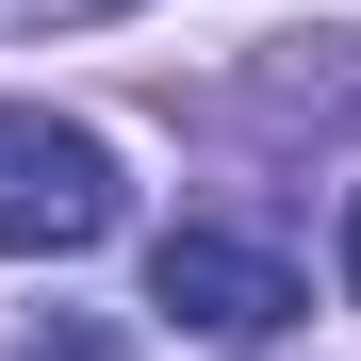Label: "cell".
<instances>
[{
  "mask_svg": "<svg viewBox=\"0 0 361 361\" xmlns=\"http://www.w3.org/2000/svg\"><path fill=\"white\" fill-rule=\"evenodd\" d=\"M132 230V180H115V148L82 132V115H0V247L17 263H82Z\"/></svg>",
  "mask_w": 361,
  "mask_h": 361,
  "instance_id": "obj_1",
  "label": "cell"
},
{
  "mask_svg": "<svg viewBox=\"0 0 361 361\" xmlns=\"http://www.w3.org/2000/svg\"><path fill=\"white\" fill-rule=\"evenodd\" d=\"M148 312H180L197 345H263V329H295V263L247 247V230H214V214H180L148 247Z\"/></svg>",
  "mask_w": 361,
  "mask_h": 361,
  "instance_id": "obj_2",
  "label": "cell"
},
{
  "mask_svg": "<svg viewBox=\"0 0 361 361\" xmlns=\"http://www.w3.org/2000/svg\"><path fill=\"white\" fill-rule=\"evenodd\" d=\"M0 361H132V329H99V312H33Z\"/></svg>",
  "mask_w": 361,
  "mask_h": 361,
  "instance_id": "obj_3",
  "label": "cell"
},
{
  "mask_svg": "<svg viewBox=\"0 0 361 361\" xmlns=\"http://www.w3.org/2000/svg\"><path fill=\"white\" fill-rule=\"evenodd\" d=\"M345 295H361V197H345Z\"/></svg>",
  "mask_w": 361,
  "mask_h": 361,
  "instance_id": "obj_4",
  "label": "cell"
}]
</instances>
